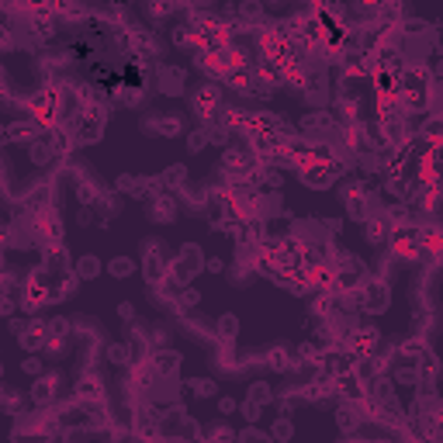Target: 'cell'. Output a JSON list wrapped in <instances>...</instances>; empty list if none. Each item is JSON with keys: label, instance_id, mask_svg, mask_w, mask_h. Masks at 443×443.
I'll use <instances>...</instances> for the list:
<instances>
[{"label": "cell", "instance_id": "6da1fadb", "mask_svg": "<svg viewBox=\"0 0 443 443\" xmlns=\"http://www.w3.org/2000/svg\"><path fill=\"white\" fill-rule=\"evenodd\" d=\"M218 336H236V319H232V315L218 319Z\"/></svg>", "mask_w": 443, "mask_h": 443}, {"label": "cell", "instance_id": "7a4b0ae2", "mask_svg": "<svg viewBox=\"0 0 443 443\" xmlns=\"http://www.w3.org/2000/svg\"><path fill=\"white\" fill-rule=\"evenodd\" d=\"M80 273H97V260H80Z\"/></svg>", "mask_w": 443, "mask_h": 443}, {"label": "cell", "instance_id": "3957f363", "mask_svg": "<svg viewBox=\"0 0 443 443\" xmlns=\"http://www.w3.org/2000/svg\"><path fill=\"white\" fill-rule=\"evenodd\" d=\"M111 270H114V273H128V270H132V260H114Z\"/></svg>", "mask_w": 443, "mask_h": 443}, {"label": "cell", "instance_id": "277c9868", "mask_svg": "<svg viewBox=\"0 0 443 443\" xmlns=\"http://www.w3.org/2000/svg\"><path fill=\"white\" fill-rule=\"evenodd\" d=\"M273 436L287 440V436H291V422H277V426H273Z\"/></svg>", "mask_w": 443, "mask_h": 443}]
</instances>
